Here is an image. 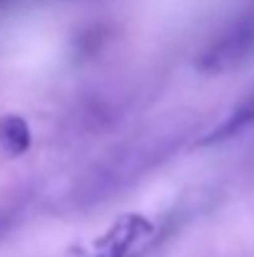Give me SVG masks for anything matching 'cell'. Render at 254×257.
<instances>
[{"mask_svg": "<svg viewBox=\"0 0 254 257\" xmlns=\"http://www.w3.org/2000/svg\"><path fill=\"white\" fill-rule=\"evenodd\" d=\"M30 145V130L25 125L23 117L18 115H10L5 120H0V148L8 153V155H23Z\"/></svg>", "mask_w": 254, "mask_h": 257, "instance_id": "3957f363", "label": "cell"}, {"mask_svg": "<svg viewBox=\"0 0 254 257\" xmlns=\"http://www.w3.org/2000/svg\"><path fill=\"white\" fill-rule=\"evenodd\" d=\"M172 135H177L174 130L162 133L155 143V138L142 135L140 140H132L130 145L120 148L115 155H107L100 165H95V170L85 177V190L97 197V192H107L115 190L135 177H140L147 168H152L160 158H165V153H169V140Z\"/></svg>", "mask_w": 254, "mask_h": 257, "instance_id": "6da1fadb", "label": "cell"}, {"mask_svg": "<svg viewBox=\"0 0 254 257\" xmlns=\"http://www.w3.org/2000/svg\"><path fill=\"white\" fill-rule=\"evenodd\" d=\"M254 127V87L227 112V117L222 122H217L207 135H202L197 143L199 145H217V143H224L229 138H237L239 133Z\"/></svg>", "mask_w": 254, "mask_h": 257, "instance_id": "7a4b0ae2", "label": "cell"}]
</instances>
